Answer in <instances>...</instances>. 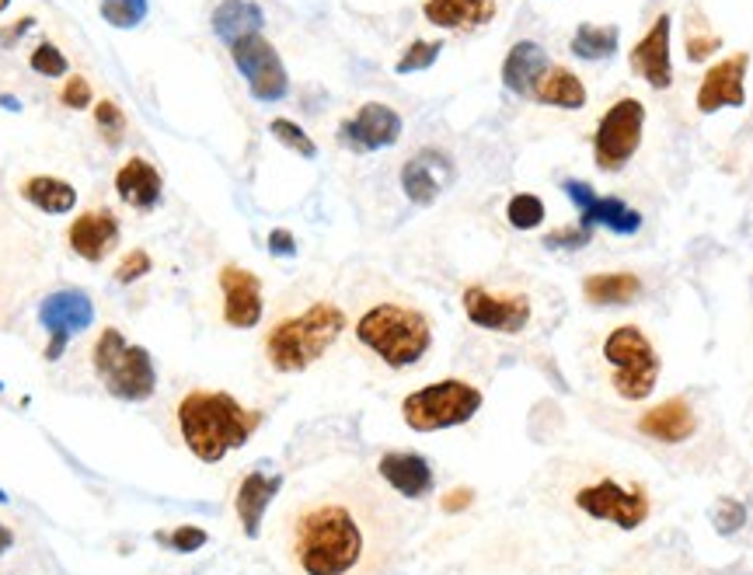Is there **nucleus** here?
<instances>
[{
    "label": "nucleus",
    "mask_w": 753,
    "mask_h": 575,
    "mask_svg": "<svg viewBox=\"0 0 753 575\" xmlns=\"http://www.w3.org/2000/svg\"><path fill=\"white\" fill-rule=\"evenodd\" d=\"M405 513L367 471L294 502L276 527L286 575H387L405 551Z\"/></svg>",
    "instance_id": "nucleus-1"
},
{
    "label": "nucleus",
    "mask_w": 753,
    "mask_h": 575,
    "mask_svg": "<svg viewBox=\"0 0 753 575\" xmlns=\"http://www.w3.org/2000/svg\"><path fill=\"white\" fill-rule=\"evenodd\" d=\"M175 422L192 457H200L203 464H217L255 436V429L262 426V411L244 408L227 391L192 387L178 398Z\"/></svg>",
    "instance_id": "nucleus-2"
},
{
    "label": "nucleus",
    "mask_w": 753,
    "mask_h": 575,
    "mask_svg": "<svg viewBox=\"0 0 753 575\" xmlns=\"http://www.w3.org/2000/svg\"><path fill=\"white\" fill-rule=\"evenodd\" d=\"M349 325L346 311L332 300H314L279 314L262 335V356L276 373H303L325 356Z\"/></svg>",
    "instance_id": "nucleus-3"
},
{
    "label": "nucleus",
    "mask_w": 753,
    "mask_h": 575,
    "mask_svg": "<svg viewBox=\"0 0 753 575\" xmlns=\"http://www.w3.org/2000/svg\"><path fill=\"white\" fill-rule=\"evenodd\" d=\"M356 343L376 356L387 370H408L433 346L429 314L405 300H381L356 318Z\"/></svg>",
    "instance_id": "nucleus-4"
},
{
    "label": "nucleus",
    "mask_w": 753,
    "mask_h": 575,
    "mask_svg": "<svg viewBox=\"0 0 753 575\" xmlns=\"http://www.w3.org/2000/svg\"><path fill=\"white\" fill-rule=\"evenodd\" d=\"M572 510L611 524L618 530H638L653 513V495L638 478H624L611 471H594L589 478H576L569 489Z\"/></svg>",
    "instance_id": "nucleus-5"
},
{
    "label": "nucleus",
    "mask_w": 753,
    "mask_h": 575,
    "mask_svg": "<svg viewBox=\"0 0 753 575\" xmlns=\"http://www.w3.org/2000/svg\"><path fill=\"white\" fill-rule=\"evenodd\" d=\"M92 367L101 387L119 402H147L157 391L154 356L130 343L119 328H101L92 346Z\"/></svg>",
    "instance_id": "nucleus-6"
},
{
    "label": "nucleus",
    "mask_w": 753,
    "mask_h": 575,
    "mask_svg": "<svg viewBox=\"0 0 753 575\" xmlns=\"http://www.w3.org/2000/svg\"><path fill=\"white\" fill-rule=\"evenodd\" d=\"M603 359H607V370H611V387L621 402L638 405L653 398L662 359L653 346V338L638 325H618L607 332Z\"/></svg>",
    "instance_id": "nucleus-7"
},
{
    "label": "nucleus",
    "mask_w": 753,
    "mask_h": 575,
    "mask_svg": "<svg viewBox=\"0 0 753 575\" xmlns=\"http://www.w3.org/2000/svg\"><path fill=\"white\" fill-rule=\"evenodd\" d=\"M481 408V391L468 381H437L419 391H411L402 402V419L416 433H440V429L464 426L478 416Z\"/></svg>",
    "instance_id": "nucleus-8"
},
{
    "label": "nucleus",
    "mask_w": 753,
    "mask_h": 575,
    "mask_svg": "<svg viewBox=\"0 0 753 575\" xmlns=\"http://www.w3.org/2000/svg\"><path fill=\"white\" fill-rule=\"evenodd\" d=\"M645 133V105L638 98H618L594 130V160L607 175H618L632 165Z\"/></svg>",
    "instance_id": "nucleus-9"
},
{
    "label": "nucleus",
    "mask_w": 753,
    "mask_h": 575,
    "mask_svg": "<svg viewBox=\"0 0 753 575\" xmlns=\"http://www.w3.org/2000/svg\"><path fill=\"white\" fill-rule=\"evenodd\" d=\"M461 308L475 328L499 332V335H519L530 325V297L524 290H489V286L471 283L464 286Z\"/></svg>",
    "instance_id": "nucleus-10"
},
{
    "label": "nucleus",
    "mask_w": 753,
    "mask_h": 575,
    "mask_svg": "<svg viewBox=\"0 0 753 575\" xmlns=\"http://www.w3.org/2000/svg\"><path fill=\"white\" fill-rule=\"evenodd\" d=\"M230 60H235L238 74L248 81V92L259 101H279L290 92V74H286L276 46L262 32H251L230 46Z\"/></svg>",
    "instance_id": "nucleus-11"
},
{
    "label": "nucleus",
    "mask_w": 753,
    "mask_h": 575,
    "mask_svg": "<svg viewBox=\"0 0 753 575\" xmlns=\"http://www.w3.org/2000/svg\"><path fill=\"white\" fill-rule=\"evenodd\" d=\"M95 321V303L84 290H57L43 297L39 303V325L49 332V346H46V359L49 363H57V359L67 352L70 335L87 332Z\"/></svg>",
    "instance_id": "nucleus-12"
},
{
    "label": "nucleus",
    "mask_w": 753,
    "mask_h": 575,
    "mask_svg": "<svg viewBox=\"0 0 753 575\" xmlns=\"http://www.w3.org/2000/svg\"><path fill=\"white\" fill-rule=\"evenodd\" d=\"M220 286V318L230 328H255L265 314V297H262V279L244 265L227 262L217 273Z\"/></svg>",
    "instance_id": "nucleus-13"
},
{
    "label": "nucleus",
    "mask_w": 753,
    "mask_h": 575,
    "mask_svg": "<svg viewBox=\"0 0 753 575\" xmlns=\"http://www.w3.org/2000/svg\"><path fill=\"white\" fill-rule=\"evenodd\" d=\"M670 43H673V17L662 11L656 14V22L642 32V39L628 52V67L632 74L642 77L656 92H667L673 84V57H670Z\"/></svg>",
    "instance_id": "nucleus-14"
},
{
    "label": "nucleus",
    "mask_w": 753,
    "mask_h": 575,
    "mask_svg": "<svg viewBox=\"0 0 753 575\" xmlns=\"http://www.w3.org/2000/svg\"><path fill=\"white\" fill-rule=\"evenodd\" d=\"M746 67H750V52H732V57L712 63L705 70L702 84H697V112L715 116L722 109H743L746 105Z\"/></svg>",
    "instance_id": "nucleus-15"
},
{
    "label": "nucleus",
    "mask_w": 753,
    "mask_h": 575,
    "mask_svg": "<svg viewBox=\"0 0 753 575\" xmlns=\"http://www.w3.org/2000/svg\"><path fill=\"white\" fill-rule=\"evenodd\" d=\"M338 140L356 154L384 151V147H391V143L402 140V116L384 101H367L349 119H343V125H338Z\"/></svg>",
    "instance_id": "nucleus-16"
},
{
    "label": "nucleus",
    "mask_w": 753,
    "mask_h": 575,
    "mask_svg": "<svg viewBox=\"0 0 753 575\" xmlns=\"http://www.w3.org/2000/svg\"><path fill=\"white\" fill-rule=\"evenodd\" d=\"M451 182H454V160L440 147H422L416 157H408L402 165V192L416 206H433Z\"/></svg>",
    "instance_id": "nucleus-17"
},
{
    "label": "nucleus",
    "mask_w": 753,
    "mask_h": 575,
    "mask_svg": "<svg viewBox=\"0 0 753 575\" xmlns=\"http://www.w3.org/2000/svg\"><path fill=\"white\" fill-rule=\"evenodd\" d=\"M565 195L572 200V206L579 209V224L586 227H607L621 233V238H632L642 227V213L635 206H628L624 200H611V195H597L586 182H565L562 185Z\"/></svg>",
    "instance_id": "nucleus-18"
},
{
    "label": "nucleus",
    "mask_w": 753,
    "mask_h": 575,
    "mask_svg": "<svg viewBox=\"0 0 753 575\" xmlns=\"http://www.w3.org/2000/svg\"><path fill=\"white\" fill-rule=\"evenodd\" d=\"M119 238H122L119 217L105 206L77 213V220L67 227V244L84 262H105L119 248Z\"/></svg>",
    "instance_id": "nucleus-19"
},
{
    "label": "nucleus",
    "mask_w": 753,
    "mask_h": 575,
    "mask_svg": "<svg viewBox=\"0 0 753 575\" xmlns=\"http://www.w3.org/2000/svg\"><path fill=\"white\" fill-rule=\"evenodd\" d=\"M376 475L387 484L391 492H398L405 499H426L433 492V467L416 451H391L376 460Z\"/></svg>",
    "instance_id": "nucleus-20"
},
{
    "label": "nucleus",
    "mask_w": 753,
    "mask_h": 575,
    "mask_svg": "<svg viewBox=\"0 0 753 575\" xmlns=\"http://www.w3.org/2000/svg\"><path fill=\"white\" fill-rule=\"evenodd\" d=\"M642 436H649L656 443H684L697 433V411L688 398H667L653 408H645L638 416Z\"/></svg>",
    "instance_id": "nucleus-21"
},
{
    "label": "nucleus",
    "mask_w": 753,
    "mask_h": 575,
    "mask_svg": "<svg viewBox=\"0 0 753 575\" xmlns=\"http://www.w3.org/2000/svg\"><path fill=\"white\" fill-rule=\"evenodd\" d=\"M499 11V0H422V17L443 32H478Z\"/></svg>",
    "instance_id": "nucleus-22"
},
{
    "label": "nucleus",
    "mask_w": 753,
    "mask_h": 575,
    "mask_svg": "<svg viewBox=\"0 0 753 575\" xmlns=\"http://www.w3.org/2000/svg\"><path fill=\"white\" fill-rule=\"evenodd\" d=\"M160 192H165V178L151 165L147 157H125L122 168L116 171V195L140 213H147L160 203Z\"/></svg>",
    "instance_id": "nucleus-23"
},
{
    "label": "nucleus",
    "mask_w": 753,
    "mask_h": 575,
    "mask_svg": "<svg viewBox=\"0 0 753 575\" xmlns=\"http://www.w3.org/2000/svg\"><path fill=\"white\" fill-rule=\"evenodd\" d=\"M279 489H283V478L279 475H262V471H248L238 481L235 513H238V524H241L244 537H259L268 502L279 495Z\"/></svg>",
    "instance_id": "nucleus-24"
},
{
    "label": "nucleus",
    "mask_w": 753,
    "mask_h": 575,
    "mask_svg": "<svg viewBox=\"0 0 753 575\" xmlns=\"http://www.w3.org/2000/svg\"><path fill=\"white\" fill-rule=\"evenodd\" d=\"M548 67H551V60L541 46H537L534 39H519L506 52V60H502V84H506L516 98H534V87L541 84Z\"/></svg>",
    "instance_id": "nucleus-25"
},
{
    "label": "nucleus",
    "mask_w": 753,
    "mask_h": 575,
    "mask_svg": "<svg viewBox=\"0 0 753 575\" xmlns=\"http://www.w3.org/2000/svg\"><path fill=\"white\" fill-rule=\"evenodd\" d=\"M534 101L551 105V109H565V112H576L586 105V84L576 70L569 67H548V74L541 77V84L534 87Z\"/></svg>",
    "instance_id": "nucleus-26"
},
{
    "label": "nucleus",
    "mask_w": 753,
    "mask_h": 575,
    "mask_svg": "<svg viewBox=\"0 0 753 575\" xmlns=\"http://www.w3.org/2000/svg\"><path fill=\"white\" fill-rule=\"evenodd\" d=\"M583 297L594 308H624L642 297V279L635 273H594L583 279Z\"/></svg>",
    "instance_id": "nucleus-27"
},
{
    "label": "nucleus",
    "mask_w": 753,
    "mask_h": 575,
    "mask_svg": "<svg viewBox=\"0 0 753 575\" xmlns=\"http://www.w3.org/2000/svg\"><path fill=\"white\" fill-rule=\"evenodd\" d=\"M262 25H265V14L255 0H220L217 11H213V32L227 46H235L251 32H262Z\"/></svg>",
    "instance_id": "nucleus-28"
},
{
    "label": "nucleus",
    "mask_w": 753,
    "mask_h": 575,
    "mask_svg": "<svg viewBox=\"0 0 753 575\" xmlns=\"http://www.w3.org/2000/svg\"><path fill=\"white\" fill-rule=\"evenodd\" d=\"M22 200L43 213H70L77 206V189L57 175H28L22 182Z\"/></svg>",
    "instance_id": "nucleus-29"
},
{
    "label": "nucleus",
    "mask_w": 753,
    "mask_h": 575,
    "mask_svg": "<svg viewBox=\"0 0 753 575\" xmlns=\"http://www.w3.org/2000/svg\"><path fill=\"white\" fill-rule=\"evenodd\" d=\"M618 46H621V32L618 25H589L583 22L576 32H572V57L583 60V63H603L618 57Z\"/></svg>",
    "instance_id": "nucleus-30"
},
{
    "label": "nucleus",
    "mask_w": 753,
    "mask_h": 575,
    "mask_svg": "<svg viewBox=\"0 0 753 575\" xmlns=\"http://www.w3.org/2000/svg\"><path fill=\"white\" fill-rule=\"evenodd\" d=\"M719 49H722L719 32H712L708 17H705L702 11H697V8H688V14H684V52H688V60H691V63H705V60H712Z\"/></svg>",
    "instance_id": "nucleus-31"
},
{
    "label": "nucleus",
    "mask_w": 753,
    "mask_h": 575,
    "mask_svg": "<svg viewBox=\"0 0 753 575\" xmlns=\"http://www.w3.org/2000/svg\"><path fill=\"white\" fill-rule=\"evenodd\" d=\"M545 200L534 192H516L513 200L506 203V220L513 230H537L545 224Z\"/></svg>",
    "instance_id": "nucleus-32"
},
{
    "label": "nucleus",
    "mask_w": 753,
    "mask_h": 575,
    "mask_svg": "<svg viewBox=\"0 0 753 575\" xmlns=\"http://www.w3.org/2000/svg\"><path fill=\"white\" fill-rule=\"evenodd\" d=\"M440 52H443L440 39H411L398 57V63H394V70H398V74H419V70H429L437 63Z\"/></svg>",
    "instance_id": "nucleus-33"
},
{
    "label": "nucleus",
    "mask_w": 753,
    "mask_h": 575,
    "mask_svg": "<svg viewBox=\"0 0 753 575\" xmlns=\"http://www.w3.org/2000/svg\"><path fill=\"white\" fill-rule=\"evenodd\" d=\"M268 133H273L286 151H294V154H300V157H318V147H314V140L303 133V125L300 122H294V119H273L268 122Z\"/></svg>",
    "instance_id": "nucleus-34"
},
{
    "label": "nucleus",
    "mask_w": 753,
    "mask_h": 575,
    "mask_svg": "<svg viewBox=\"0 0 753 575\" xmlns=\"http://www.w3.org/2000/svg\"><path fill=\"white\" fill-rule=\"evenodd\" d=\"M101 17L112 28L130 32L147 17V0H101Z\"/></svg>",
    "instance_id": "nucleus-35"
},
{
    "label": "nucleus",
    "mask_w": 753,
    "mask_h": 575,
    "mask_svg": "<svg viewBox=\"0 0 753 575\" xmlns=\"http://www.w3.org/2000/svg\"><path fill=\"white\" fill-rule=\"evenodd\" d=\"M95 125H98V136L109 143V147H119L125 136V112L112 98H101L95 101Z\"/></svg>",
    "instance_id": "nucleus-36"
},
{
    "label": "nucleus",
    "mask_w": 753,
    "mask_h": 575,
    "mask_svg": "<svg viewBox=\"0 0 753 575\" xmlns=\"http://www.w3.org/2000/svg\"><path fill=\"white\" fill-rule=\"evenodd\" d=\"M28 67L35 70V74H43V77H63L70 63L67 57L60 52V46H52V43H39L32 49V57H28Z\"/></svg>",
    "instance_id": "nucleus-37"
},
{
    "label": "nucleus",
    "mask_w": 753,
    "mask_h": 575,
    "mask_svg": "<svg viewBox=\"0 0 753 575\" xmlns=\"http://www.w3.org/2000/svg\"><path fill=\"white\" fill-rule=\"evenodd\" d=\"M154 268V262H151V255L143 248H133V251H125L122 255V262L116 265V283H122V286H130V283H136V279H143Z\"/></svg>",
    "instance_id": "nucleus-38"
},
{
    "label": "nucleus",
    "mask_w": 753,
    "mask_h": 575,
    "mask_svg": "<svg viewBox=\"0 0 753 575\" xmlns=\"http://www.w3.org/2000/svg\"><path fill=\"white\" fill-rule=\"evenodd\" d=\"M589 238H594V227H586V224H572V227H559V230L545 233V244H548V248L572 251V248L589 244Z\"/></svg>",
    "instance_id": "nucleus-39"
},
{
    "label": "nucleus",
    "mask_w": 753,
    "mask_h": 575,
    "mask_svg": "<svg viewBox=\"0 0 753 575\" xmlns=\"http://www.w3.org/2000/svg\"><path fill=\"white\" fill-rule=\"evenodd\" d=\"M712 519H715V530H719L722 537H729V534H737L746 524V513H743V506L737 499H722L719 506H715Z\"/></svg>",
    "instance_id": "nucleus-40"
},
{
    "label": "nucleus",
    "mask_w": 753,
    "mask_h": 575,
    "mask_svg": "<svg viewBox=\"0 0 753 575\" xmlns=\"http://www.w3.org/2000/svg\"><path fill=\"white\" fill-rule=\"evenodd\" d=\"M92 101H95V92H92V84H87V77L74 74V77H70V81L63 84V92H60V105H63V109L81 112V109H87Z\"/></svg>",
    "instance_id": "nucleus-41"
},
{
    "label": "nucleus",
    "mask_w": 753,
    "mask_h": 575,
    "mask_svg": "<svg viewBox=\"0 0 753 575\" xmlns=\"http://www.w3.org/2000/svg\"><path fill=\"white\" fill-rule=\"evenodd\" d=\"M165 541L175 548V551H200V548H206V541H210V534L203 530V527H175Z\"/></svg>",
    "instance_id": "nucleus-42"
},
{
    "label": "nucleus",
    "mask_w": 753,
    "mask_h": 575,
    "mask_svg": "<svg viewBox=\"0 0 753 575\" xmlns=\"http://www.w3.org/2000/svg\"><path fill=\"white\" fill-rule=\"evenodd\" d=\"M475 502V489H468V484H457V489H451V492H443V499H440V510L443 513H464Z\"/></svg>",
    "instance_id": "nucleus-43"
},
{
    "label": "nucleus",
    "mask_w": 753,
    "mask_h": 575,
    "mask_svg": "<svg viewBox=\"0 0 753 575\" xmlns=\"http://www.w3.org/2000/svg\"><path fill=\"white\" fill-rule=\"evenodd\" d=\"M268 255H276V259H294V255H297L294 233L283 230V227H276L273 233H268Z\"/></svg>",
    "instance_id": "nucleus-44"
},
{
    "label": "nucleus",
    "mask_w": 753,
    "mask_h": 575,
    "mask_svg": "<svg viewBox=\"0 0 753 575\" xmlns=\"http://www.w3.org/2000/svg\"><path fill=\"white\" fill-rule=\"evenodd\" d=\"M35 25V17H17V22L14 25H8V28H0V46H4V49H11L17 39H22V35L28 32Z\"/></svg>",
    "instance_id": "nucleus-45"
},
{
    "label": "nucleus",
    "mask_w": 753,
    "mask_h": 575,
    "mask_svg": "<svg viewBox=\"0 0 753 575\" xmlns=\"http://www.w3.org/2000/svg\"><path fill=\"white\" fill-rule=\"evenodd\" d=\"M14 544V530L11 527H4V524H0V554H4L8 548Z\"/></svg>",
    "instance_id": "nucleus-46"
},
{
    "label": "nucleus",
    "mask_w": 753,
    "mask_h": 575,
    "mask_svg": "<svg viewBox=\"0 0 753 575\" xmlns=\"http://www.w3.org/2000/svg\"><path fill=\"white\" fill-rule=\"evenodd\" d=\"M0 109H11V112H22V105H17L14 98H0Z\"/></svg>",
    "instance_id": "nucleus-47"
},
{
    "label": "nucleus",
    "mask_w": 753,
    "mask_h": 575,
    "mask_svg": "<svg viewBox=\"0 0 753 575\" xmlns=\"http://www.w3.org/2000/svg\"><path fill=\"white\" fill-rule=\"evenodd\" d=\"M4 502H8V492H4V489H0V506H4Z\"/></svg>",
    "instance_id": "nucleus-48"
},
{
    "label": "nucleus",
    "mask_w": 753,
    "mask_h": 575,
    "mask_svg": "<svg viewBox=\"0 0 753 575\" xmlns=\"http://www.w3.org/2000/svg\"><path fill=\"white\" fill-rule=\"evenodd\" d=\"M11 8V0H0V11H8Z\"/></svg>",
    "instance_id": "nucleus-49"
},
{
    "label": "nucleus",
    "mask_w": 753,
    "mask_h": 575,
    "mask_svg": "<svg viewBox=\"0 0 753 575\" xmlns=\"http://www.w3.org/2000/svg\"><path fill=\"white\" fill-rule=\"evenodd\" d=\"M0 391H4V384H0Z\"/></svg>",
    "instance_id": "nucleus-50"
}]
</instances>
